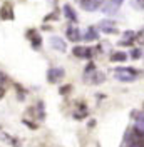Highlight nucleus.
<instances>
[{
  "label": "nucleus",
  "instance_id": "1",
  "mask_svg": "<svg viewBox=\"0 0 144 147\" xmlns=\"http://www.w3.org/2000/svg\"><path fill=\"white\" fill-rule=\"evenodd\" d=\"M114 77L121 82H132V80L141 77V72L137 69H132V67H121V69L114 70Z\"/></svg>",
  "mask_w": 144,
  "mask_h": 147
},
{
  "label": "nucleus",
  "instance_id": "2",
  "mask_svg": "<svg viewBox=\"0 0 144 147\" xmlns=\"http://www.w3.org/2000/svg\"><path fill=\"white\" fill-rule=\"evenodd\" d=\"M104 79H106V75H104L102 72H99V70L96 69V65L92 64V62L86 67L84 82H87V84H101V82H104Z\"/></svg>",
  "mask_w": 144,
  "mask_h": 147
},
{
  "label": "nucleus",
  "instance_id": "3",
  "mask_svg": "<svg viewBox=\"0 0 144 147\" xmlns=\"http://www.w3.org/2000/svg\"><path fill=\"white\" fill-rule=\"evenodd\" d=\"M126 144L129 147H144V136L132 127L126 134Z\"/></svg>",
  "mask_w": 144,
  "mask_h": 147
},
{
  "label": "nucleus",
  "instance_id": "4",
  "mask_svg": "<svg viewBox=\"0 0 144 147\" xmlns=\"http://www.w3.org/2000/svg\"><path fill=\"white\" fill-rule=\"evenodd\" d=\"M124 0H104V5H102V10L107 13V15H112V13H116L119 7H121V3H122Z\"/></svg>",
  "mask_w": 144,
  "mask_h": 147
},
{
  "label": "nucleus",
  "instance_id": "5",
  "mask_svg": "<svg viewBox=\"0 0 144 147\" xmlns=\"http://www.w3.org/2000/svg\"><path fill=\"white\" fill-rule=\"evenodd\" d=\"M64 75H65V70H64V69L54 67V69H50V70L47 72V80H49L50 84H55V82H59Z\"/></svg>",
  "mask_w": 144,
  "mask_h": 147
},
{
  "label": "nucleus",
  "instance_id": "6",
  "mask_svg": "<svg viewBox=\"0 0 144 147\" xmlns=\"http://www.w3.org/2000/svg\"><path fill=\"white\" fill-rule=\"evenodd\" d=\"M102 3H104V0H81L82 9L87 12H96L97 9H101Z\"/></svg>",
  "mask_w": 144,
  "mask_h": 147
},
{
  "label": "nucleus",
  "instance_id": "7",
  "mask_svg": "<svg viewBox=\"0 0 144 147\" xmlns=\"http://www.w3.org/2000/svg\"><path fill=\"white\" fill-rule=\"evenodd\" d=\"M0 18L2 20H14V7H12V3L5 2L0 7Z\"/></svg>",
  "mask_w": 144,
  "mask_h": 147
},
{
  "label": "nucleus",
  "instance_id": "8",
  "mask_svg": "<svg viewBox=\"0 0 144 147\" xmlns=\"http://www.w3.org/2000/svg\"><path fill=\"white\" fill-rule=\"evenodd\" d=\"M72 54L75 55L77 59H89L90 55H92V50H90L89 47L75 45V47H74V50H72Z\"/></svg>",
  "mask_w": 144,
  "mask_h": 147
},
{
  "label": "nucleus",
  "instance_id": "9",
  "mask_svg": "<svg viewBox=\"0 0 144 147\" xmlns=\"http://www.w3.org/2000/svg\"><path fill=\"white\" fill-rule=\"evenodd\" d=\"M27 38L30 40V44H32L34 49H40V45H42V37L37 34V30H29Z\"/></svg>",
  "mask_w": 144,
  "mask_h": 147
},
{
  "label": "nucleus",
  "instance_id": "10",
  "mask_svg": "<svg viewBox=\"0 0 144 147\" xmlns=\"http://www.w3.org/2000/svg\"><path fill=\"white\" fill-rule=\"evenodd\" d=\"M99 28H102L106 34H117V32H119L117 27H116V24H114L112 20H102L99 24Z\"/></svg>",
  "mask_w": 144,
  "mask_h": 147
},
{
  "label": "nucleus",
  "instance_id": "11",
  "mask_svg": "<svg viewBox=\"0 0 144 147\" xmlns=\"http://www.w3.org/2000/svg\"><path fill=\"white\" fill-rule=\"evenodd\" d=\"M50 45L54 47L55 50H59V52H65V49H67L65 42H64V38H60V37H57V35L50 37Z\"/></svg>",
  "mask_w": 144,
  "mask_h": 147
},
{
  "label": "nucleus",
  "instance_id": "12",
  "mask_svg": "<svg viewBox=\"0 0 144 147\" xmlns=\"http://www.w3.org/2000/svg\"><path fill=\"white\" fill-rule=\"evenodd\" d=\"M134 119H136L134 129L144 136V112H137V114H134Z\"/></svg>",
  "mask_w": 144,
  "mask_h": 147
},
{
  "label": "nucleus",
  "instance_id": "13",
  "mask_svg": "<svg viewBox=\"0 0 144 147\" xmlns=\"http://www.w3.org/2000/svg\"><path fill=\"white\" fill-rule=\"evenodd\" d=\"M67 38L71 42H79L81 40V34H79V28L77 27H67V32H65Z\"/></svg>",
  "mask_w": 144,
  "mask_h": 147
},
{
  "label": "nucleus",
  "instance_id": "14",
  "mask_svg": "<svg viewBox=\"0 0 144 147\" xmlns=\"http://www.w3.org/2000/svg\"><path fill=\"white\" fill-rule=\"evenodd\" d=\"M64 15L69 18L71 22H77V13L74 12V9L71 5H64Z\"/></svg>",
  "mask_w": 144,
  "mask_h": 147
},
{
  "label": "nucleus",
  "instance_id": "15",
  "mask_svg": "<svg viewBox=\"0 0 144 147\" xmlns=\"http://www.w3.org/2000/svg\"><path fill=\"white\" fill-rule=\"evenodd\" d=\"M134 40H136V34L132 32V30H127L126 34H124V38H122L121 45H131Z\"/></svg>",
  "mask_w": 144,
  "mask_h": 147
},
{
  "label": "nucleus",
  "instance_id": "16",
  "mask_svg": "<svg viewBox=\"0 0 144 147\" xmlns=\"http://www.w3.org/2000/svg\"><path fill=\"white\" fill-rule=\"evenodd\" d=\"M84 38H86V40H97V38H99V34H97V30L94 27H89L87 28V34L84 35Z\"/></svg>",
  "mask_w": 144,
  "mask_h": 147
},
{
  "label": "nucleus",
  "instance_id": "17",
  "mask_svg": "<svg viewBox=\"0 0 144 147\" xmlns=\"http://www.w3.org/2000/svg\"><path fill=\"white\" fill-rule=\"evenodd\" d=\"M111 60L112 62H124V60H127V54H124V52H114L111 55Z\"/></svg>",
  "mask_w": 144,
  "mask_h": 147
},
{
  "label": "nucleus",
  "instance_id": "18",
  "mask_svg": "<svg viewBox=\"0 0 144 147\" xmlns=\"http://www.w3.org/2000/svg\"><path fill=\"white\" fill-rule=\"evenodd\" d=\"M136 40H137L139 44H144V30L139 32V34H136Z\"/></svg>",
  "mask_w": 144,
  "mask_h": 147
},
{
  "label": "nucleus",
  "instance_id": "19",
  "mask_svg": "<svg viewBox=\"0 0 144 147\" xmlns=\"http://www.w3.org/2000/svg\"><path fill=\"white\" fill-rule=\"evenodd\" d=\"M131 57H132V59H139V57H141V50H139V49H134V50L131 52Z\"/></svg>",
  "mask_w": 144,
  "mask_h": 147
},
{
  "label": "nucleus",
  "instance_id": "20",
  "mask_svg": "<svg viewBox=\"0 0 144 147\" xmlns=\"http://www.w3.org/2000/svg\"><path fill=\"white\" fill-rule=\"evenodd\" d=\"M55 17H57V12H52V13H49V15H47L44 20H57Z\"/></svg>",
  "mask_w": 144,
  "mask_h": 147
},
{
  "label": "nucleus",
  "instance_id": "21",
  "mask_svg": "<svg viewBox=\"0 0 144 147\" xmlns=\"http://www.w3.org/2000/svg\"><path fill=\"white\" fill-rule=\"evenodd\" d=\"M69 90H71V87L67 85V87H60V90H59V92H60V94H67Z\"/></svg>",
  "mask_w": 144,
  "mask_h": 147
},
{
  "label": "nucleus",
  "instance_id": "22",
  "mask_svg": "<svg viewBox=\"0 0 144 147\" xmlns=\"http://www.w3.org/2000/svg\"><path fill=\"white\" fill-rule=\"evenodd\" d=\"M5 95V85H0V99Z\"/></svg>",
  "mask_w": 144,
  "mask_h": 147
},
{
  "label": "nucleus",
  "instance_id": "23",
  "mask_svg": "<svg viewBox=\"0 0 144 147\" xmlns=\"http://www.w3.org/2000/svg\"><path fill=\"white\" fill-rule=\"evenodd\" d=\"M137 3H141V7H144V0H137Z\"/></svg>",
  "mask_w": 144,
  "mask_h": 147
}]
</instances>
